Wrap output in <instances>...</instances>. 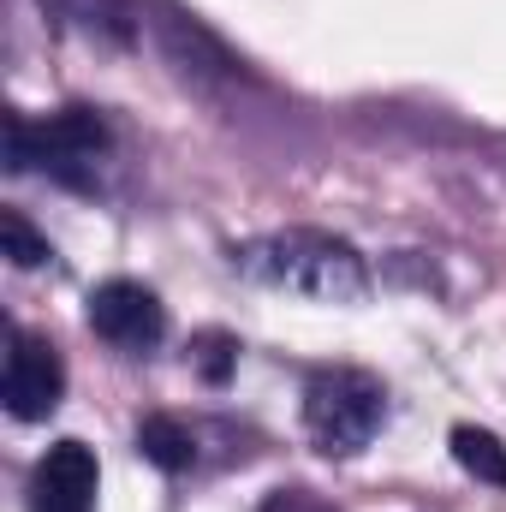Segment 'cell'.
<instances>
[{
    "instance_id": "cell-1",
    "label": "cell",
    "mask_w": 506,
    "mask_h": 512,
    "mask_svg": "<svg viewBox=\"0 0 506 512\" xmlns=\"http://www.w3.org/2000/svg\"><path fill=\"white\" fill-rule=\"evenodd\" d=\"M233 268L251 274L256 286H274V292H292L310 304H358L370 292V268H364L358 245L316 233V227H286V233L251 239L233 251Z\"/></svg>"
},
{
    "instance_id": "cell-2",
    "label": "cell",
    "mask_w": 506,
    "mask_h": 512,
    "mask_svg": "<svg viewBox=\"0 0 506 512\" xmlns=\"http://www.w3.org/2000/svg\"><path fill=\"white\" fill-rule=\"evenodd\" d=\"M108 149H114V131L96 108H60L42 126H30L24 114H6V167L12 173L42 167L48 179L72 185V191H90Z\"/></svg>"
},
{
    "instance_id": "cell-3",
    "label": "cell",
    "mask_w": 506,
    "mask_h": 512,
    "mask_svg": "<svg viewBox=\"0 0 506 512\" xmlns=\"http://www.w3.org/2000/svg\"><path fill=\"white\" fill-rule=\"evenodd\" d=\"M381 417H387V387L370 370H322L304 387V429L322 453L346 459V453H364L376 441Z\"/></svg>"
},
{
    "instance_id": "cell-4",
    "label": "cell",
    "mask_w": 506,
    "mask_h": 512,
    "mask_svg": "<svg viewBox=\"0 0 506 512\" xmlns=\"http://www.w3.org/2000/svg\"><path fill=\"white\" fill-rule=\"evenodd\" d=\"M66 393V364L42 334L12 328V352H6V376H0V399L18 423H42Z\"/></svg>"
},
{
    "instance_id": "cell-5",
    "label": "cell",
    "mask_w": 506,
    "mask_h": 512,
    "mask_svg": "<svg viewBox=\"0 0 506 512\" xmlns=\"http://www.w3.org/2000/svg\"><path fill=\"white\" fill-rule=\"evenodd\" d=\"M90 328L120 352H149L167 334V310L143 280H102L90 292Z\"/></svg>"
},
{
    "instance_id": "cell-6",
    "label": "cell",
    "mask_w": 506,
    "mask_h": 512,
    "mask_svg": "<svg viewBox=\"0 0 506 512\" xmlns=\"http://www.w3.org/2000/svg\"><path fill=\"white\" fill-rule=\"evenodd\" d=\"M30 512H96V453L84 441H54L30 471Z\"/></svg>"
},
{
    "instance_id": "cell-7",
    "label": "cell",
    "mask_w": 506,
    "mask_h": 512,
    "mask_svg": "<svg viewBox=\"0 0 506 512\" xmlns=\"http://www.w3.org/2000/svg\"><path fill=\"white\" fill-rule=\"evenodd\" d=\"M137 453H143L155 471L179 477V471L197 465V435H191L179 417H143V423H137Z\"/></svg>"
},
{
    "instance_id": "cell-8",
    "label": "cell",
    "mask_w": 506,
    "mask_h": 512,
    "mask_svg": "<svg viewBox=\"0 0 506 512\" xmlns=\"http://www.w3.org/2000/svg\"><path fill=\"white\" fill-rule=\"evenodd\" d=\"M453 459H459L477 483H495V489H506V441L495 435V429L459 423V429H453Z\"/></svg>"
},
{
    "instance_id": "cell-9",
    "label": "cell",
    "mask_w": 506,
    "mask_h": 512,
    "mask_svg": "<svg viewBox=\"0 0 506 512\" xmlns=\"http://www.w3.org/2000/svg\"><path fill=\"white\" fill-rule=\"evenodd\" d=\"M42 6H54L60 18H78V24H90V30H108L114 42L131 36V18H126L120 0H42Z\"/></svg>"
},
{
    "instance_id": "cell-10",
    "label": "cell",
    "mask_w": 506,
    "mask_h": 512,
    "mask_svg": "<svg viewBox=\"0 0 506 512\" xmlns=\"http://www.w3.org/2000/svg\"><path fill=\"white\" fill-rule=\"evenodd\" d=\"M0 245H6V256H12L18 268H36V262H48V256H54V251H48V239H42L18 209H6V215H0Z\"/></svg>"
},
{
    "instance_id": "cell-11",
    "label": "cell",
    "mask_w": 506,
    "mask_h": 512,
    "mask_svg": "<svg viewBox=\"0 0 506 512\" xmlns=\"http://www.w3.org/2000/svg\"><path fill=\"white\" fill-rule=\"evenodd\" d=\"M233 358H239V340H233V334H203V340H197V370L215 387L233 376Z\"/></svg>"
},
{
    "instance_id": "cell-12",
    "label": "cell",
    "mask_w": 506,
    "mask_h": 512,
    "mask_svg": "<svg viewBox=\"0 0 506 512\" xmlns=\"http://www.w3.org/2000/svg\"><path fill=\"white\" fill-rule=\"evenodd\" d=\"M268 512H328V507H316L310 495H298V489H292V495H274V507H268Z\"/></svg>"
}]
</instances>
